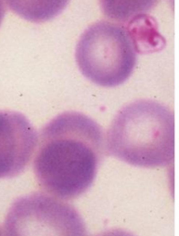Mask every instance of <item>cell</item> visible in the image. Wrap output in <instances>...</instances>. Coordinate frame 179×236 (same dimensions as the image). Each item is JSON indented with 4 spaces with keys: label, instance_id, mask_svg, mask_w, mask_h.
Masks as SVG:
<instances>
[{
    "label": "cell",
    "instance_id": "obj_10",
    "mask_svg": "<svg viewBox=\"0 0 179 236\" xmlns=\"http://www.w3.org/2000/svg\"><path fill=\"white\" fill-rule=\"evenodd\" d=\"M0 236H5V234L3 233V232H2L1 228H0Z\"/></svg>",
    "mask_w": 179,
    "mask_h": 236
},
{
    "label": "cell",
    "instance_id": "obj_6",
    "mask_svg": "<svg viewBox=\"0 0 179 236\" xmlns=\"http://www.w3.org/2000/svg\"><path fill=\"white\" fill-rule=\"evenodd\" d=\"M9 9L24 20L43 23L59 16L70 0H5Z\"/></svg>",
    "mask_w": 179,
    "mask_h": 236
},
{
    "label": "cell",
    "instance_id": "obj_8",
    "mask_svg": "<svg viewBox=\"0 0 179 236\" xmlns=\"http://www.w3.org/2000/svg\"><path fill=\"white\" fill-rule=\"evenodd\" d=\"M96 236H136L133 233H131L128 231L121 230V229H112L102 232Z\"/></svg>",
    "mask_w": 179,
    "mask_h": 236
},
{
    "label": "cell",
    "instance_id": "obj_5",
    "mask_svg": "<svg viewBox=\"0 0 179 236\" xmlns=\"http://www.w3.org/2000/svg\"><path fill=\"white\" fill-rule=\"evenodd\" d=\"M38 134L21 112L0 110V179L21 174L36 149Z\"/></svg>",
    "mask_w": 179,
    "mask_h": 236
},
{
    "label": "cell",
    "instance_id": "obj_2",
    "mask_svg": "<svg viewBox=\"0 0 179 236\" xmlns=\"http://www.w3.org/2000/svg\"><path fill=\"white\" fill-rule=\"evenodd\" d=\"M174 112L154 100H137L122 107L107 133L108 154L136 167L156 168L175 159Z\"/></svg>",
    "mask_w": 179,
    "mask_h": 236
},
{
    "label": "cell",
    "instance_id": "obj_7",
    "mask_svg": "<svg viewBox=\"0 0 179 236\" xmlns=\"http://www.w3.org/2000/svg\"><path fill=\"white\" fill-rule=\"evenodd\" d=\"M161 0H98L107 18L119 23L130 22L149 13Z\"/></svg>",
    "mask_w": 179,
    "mask_h": 236
},
{
    "label": "cell",
    "instance_id": "obj_3",
    "mask_svg": "<svg viewBox=\"0 0 179 236\" xmlns=\"http://www.w3.org/2000/svg\"><path fill=\"white\" fill-rule=\"evenodd\" d=\"M137 43L123 23L99 21L89 26L79 38L75 61L88 80L101 87L123 84L137 62Z\"/></svg>",
    "mask_w": 179,
    "mask_h": 236
},
{
    "label": "cell",
    "instance_id": "obj_4",
    "mask_svg": "<svg viewBox=\"0 0 179 236\" xmlns=\"http://www.w3.org/2000/svg\"><path fill=\"white\" fill-rule=\"evenodd\" d=\"M4 229L5 236H87L86 223L73 206L41 192L16 199Z\"/></svg>",
    "mask_w": 179,
    "mask_h": 236
},
{
    "label": "cell",
    "instance_id": "obj_1",
    "mask_svg": "<svg viewBox=\"0 0 179 236\" xmlns=\"http://www.w3.org/2000/svg\"><path fill=\"white\" fill-rule=\"evenodd\" d=\"M105 153V135L98 123L83 112H64L38 136L34 175L50 195L74 199L92 186Z\"/></svg>",
    "mask_w": 179,
    "mask_h": 236
},
{
    "label": "cell",
    "instance_id": "obj_9",
    "mask_svg": "<svg viewBox=\"0 0 179 236\" xmlns=\"http://www.w3.org/2000/svg\"><path fill=\"white\" fill-rule=\"evenodd\" d=\"M6 12H7V5L5 0H0V26H1L3 22Z\"/></svg>",
    "mask_w": 179,
    "mask_h": 236
}]
</instances>
